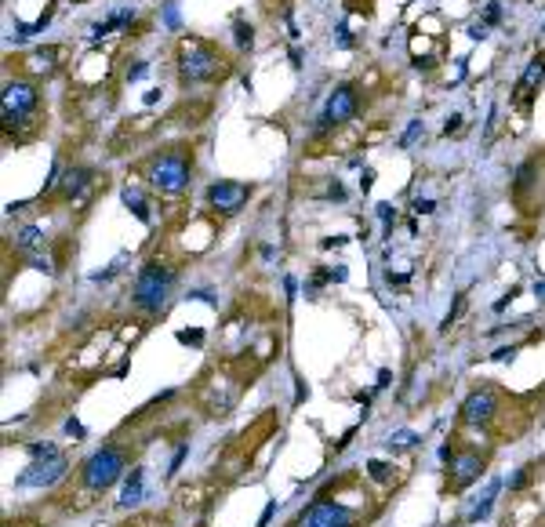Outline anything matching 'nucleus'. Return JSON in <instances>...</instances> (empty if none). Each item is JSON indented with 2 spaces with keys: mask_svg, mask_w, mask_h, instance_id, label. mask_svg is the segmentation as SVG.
<instances>
[{
  "mask_svg": "<svg viewBox=\"0 0 545 527\" xmlns=\"http://www.w3.org/2000/svg\"><path fill=\"white\" fill-rule=\"evenodd\" d=\"M233 40H237V48H240V51H247V48L254 44V29H251L244 18H237V22H233Z\"/></svg>",
  "mask_w": 545,
  "mask_h": 527,
  "instance_id": "obj_19",
  "label": "nucleus"
},
{
  "mask_svg": "<svg viewBox=\"0 0 545 527\" xmlns=\"http://www.w3.org/2000/svg\"><path fill=\"white\" fill-rule=\"evenodd\" d=\"M175 288V269L164 266V262H146L135 276V288H131V302L142 309V313H160V305L168 302Z\"/></svg>",
  "mask_w": 545,
  "mask_h": 527,
  "instance_id": "obj_4",
  "label": "nucleus"
},
{
  "mask_svg": "<svg viewBox=\"0 0 545 527\" xmlns=\"http://www.w3.org/2000/svg\"><path fill=\"white\" fill-rule=\"evenodd\" d=\"M328 197H335V200H342V197H345V190H342V182H331V185H328Z\"/></svg>",
  "mask_w": 545,
  "mask_h": 527,
  "instance_id": "obj_31",
  "label": "nucleus"
},
{
  "mask_svg": "<svg viewBox=\"0 0 545 527\" xmlns=\"http://www.w3.org/2000/svg\"><path fill=\"white\" fill-rule=\"evenodd\" d=\"M469 37H473V40H484V37H487V26H484V22L473 26V29H469Z\"/></svg>",
  "mask_w": 545,
  "mask_h": 527,
  "instance_id": "obj_30",
  "label": "nucleus"
},
{
  "mask_svg": "<svg viewBox=\"0 0 545 527\" xmlns=\"http://www.w3.org/2000/svg\"><path fill=\"white\" fill-rule=\"evenodd\" d=\"M338 44H342V48H352V37H349L345 26H338Z\"/></svg>",
  "mask_w": 545,
  "mask_h": 527,
  "instance_id": "obj_32",
  "label": "nucleus"
},
{
  "mask_svg": "<svg viewBox=\"0 0 545 527\" xmlns=\"http://www.w3.org/2000/svg\"><path fill=\"white\" fill-rule=\"evenodd\" d=\"M66 429H70V433H73V437H80V433H84V429H80V422H73V418H70V422H66Z\"/></svg>",
  "mask_w": 545,
  "mask_h": 527,
  "instance_id": "obj_36",
  "label": "nucleus"
},
{
  "mask_svg": "<svg viewBox=\"0 0 545 527\" xmlns=\"http://www.w3.org/2000/svg\"><path fill=\"white\" fill-rule=\"evenodd\" d=\"M534 469H538L534 462H527V466H520V473H517V477H509V491H524V487H527V480L534 477Z\"/></svg>",
  "mask_w": 545,
  "mask_h": 527,
  "instance_id": "obj_21",
  "label": "nucleus"
},
{
  "mask_svg": "<svg viewBox=\"0 0 545 527\" xmlns=\"http://www.w3.org/2000/svg\"><path fill=\"white\" fill-rule=\"evenodd\" d=\"M15 247H18V251H41V247H44V233L37 229V226H22L18 229V237H15Z\"/></svg>",
  "mask_w": 545,
  "mask_h": 527,
  "instance_id": "obj_15",
  "label": "nucleus"
},
{
  "mask_svg": "<svg viewBox=\"0 0 545 527\" xmlns=\"http://www.w3.org/2000/svg\"><path fill=\"white\" fill-rule=\"evenodd\" d=\"M367 477L378 480V484H386V480L393 477V466H389V462H378V458H374V462H367Z\"/></svg>",
  "mask_w": 545,
  "mask_h": 527,
  "instance_id": "obj_20",
  "label": "nucleus"
},
{
  "mask_svg": "<svg viewBox=\"0 0 545 527\" xmlns=\"http://www.w3.org/2000/svg\"><path fill=\"white\" fill-rule=\"evenodd\" d=\"M357 109H360L357 87H352V84H338V87L331 91V99H328L324 113L316 116V128H313V131H316V135H324V131L338 128V124L352 120V116H357Z\"/></svg>",
  "mask_w": 545,
  "mask_h": 527,
  "instance_id": "obj_8",
  "label": "nucleus"
},
{
  "mask_svg": "<svg viewBox=\"0 0 545 527\" xmlns=\"http://www.w3.org/2000/svg\"><path fill=\"white\" fill-rule=\"evenodd\" d=\"M120 197H124V204H127V207H131V214H135L139 222H149V204H146V197H142L139 190H131V185H127V190H124Z\"/></svg>",
  "mask_w": 545,
  "mask_h": 527,
  "instance_id": "obj_16",
  "label": "nucleus"
},
{
  "mask_svg": "<svg viewBox=\"0 0 545 527\" xmlns=\"http://www.w3.org/2000/svg\"><path fill=\"white\" fill-rule=\"evenodd\" d=\"M534 171H538V157H531V161H524L520 168H517V178H512V193L517 197H524L531 185H534Z\"/></svg>",
  "mask_w": 545,
  "mask_h": 527,
  "instance_id": "obj_14",
  "label": "nucleus"
},
{
  "mask_svg": "<svg viewBox=\"0 0 545 527\" xmlns=\"http://www.w3.org/2000/svg\"><path fill=\"white\" fill-rule=\"evenodd\" d=\"M455 131H462V116L458 113L447 116V124H443V135H455Z\"/></svg>",
  "mask_w": 545,
  "mask_h": 527,
  "instance_id": "obj_25",
  "label": "nucleus"
},
{
  "mask_svg": "<svg viewBox=\"0 0 545 527\" xmlns=\"http://www.w3.org/2000/svg\"><path fill=\"white\" fill-rule=\"evenodd\" d=\"M295 527H360V516L331 494H316V502L295 520Z\"/></svg>",
  "mask_w": 545,
  "mask_h": 527,
  "instance_id": "obj_7",
  "label": "nucleus"
},
{
  "mask_svg": "<svg viewBox=\"0 0 545 527\" xmlns=\"http://www.w3.org/2000/svg\"><path fill=\"white\" fill-rule=\"evenodd\" d=\"M185 451H189V444H182V447H178V451H175V458H171V469H168V473H171V477H175V473H178V466H182V458H185Z\"/></svg>",
  "mask_w": 545,
  "mask_h": 527,
  "instance_id": "obj_27",
  "label": "nucleus"
},
{
  "mask_svg": "<svg viewBox=\"0 0 545 527\" xmlns=\"http://www.w3.org/2000/svg\"><path fill=\"white\" fill-rule=\"evenodd\" d=\"M178 342H185V346H200V342H204V335H200V331H178Z\"/></svg>",
  "mask_w": 545,
  "mask_h": 527,
  "instance_id": "obj_24",
  "label": "nucleus"
},
{
  "mask_svg": "<svg viewBox=\"0 0 545 527\" xmlns=\"http://www.w3.org/2000/svg\"><path fill=\"white\" fill-rule=\"evenodd\" d=\"M146 62H135V66H127V80H139V77H146Z\"/></svg>",
  "mask_w": 545,
  "mask_h": 527,
  "instance_id": "obj_28",
  "label": "nucleus"
},
{
  "mask_svg": "<svg viewBox=\"0 0 545 527\" xmlns=\"http://www.w3.org/2000/svg\"><path fill=\"white\" fill-rule=\"evenodd\" d=\"M139 499H142V469L135 466L131 477H127V487H124V499H120V502L131 506V502H139Z\"/></svg>",
  "mask_w": 545,
  "mask_h": 527,
  "instance_id": "obj_18",
  "label": "nucleus"
},
{
  "mask_svg": "<svg viewBox=\"0 0 545 527\" xmlns=\"http://www.w3.org/2000/svg\"><path fill=\"white\" fill-rule=\"evenodd\" d=\"M247 197H251V185H244V182H215V185H207V204L215 211H226V214L240 211L247 204Z\"/></svg>",
  "mask_w": 545,
  "mask_h": 527,
  "instance_id": "obj_11",
  "label": "nucleus"
},
{
  "mask_svg": "<svg viewBox=\"0 0 545 527\" xmlns=\"http://www.w3.org/2000/svg\"><path fill=\"white\" fill-rule=\"evenodd\" d=\"M230 73V62L222 58V51L211 40L189 37L178 48V80L182 84H207V80H222Z\"/></svg>",
  "mask_w": 545,
  "mask_h": 527,
  "instance_id": "obj_1",
  "label": "nucleus"
},
{
  "mask_svg": "<svg viewBox=\"0 0 545 527\" xmlns=\"http://www.w3.org/2000/svg\"><path fill=\"white\" fill-rule=\"evenodd\" d=\"M512 353H517V346H505V349L495 353V360H512Z\"/></svg>",
  "mask_w": 545,
  "mask_h": 527,
  "instance_id": "obj_33",
  "label": "nucleus"
},
{
  "mask_svg": "<svg viewBox=\"0 0 545 527\" xmlns=\"http://www.w3.org/2000/svg\"><path fill=\"white\" fill-rule=\"evenodd\" d=\"M87 182H91V168L70 164L66 171H62V178H58V193H62V200H73V197H80V193L87 190Z\"/></svg>",
  "mask_w": 545,
  "mask_h": 527,
  "instance_id": "obj_13",
  "label": "nucleus"
},
{
  "mask_svg": "<svg viewBox=\"0 0 545 527\" xmlns=\"http://www.w3.org/2000/svg\"><path fill=\"white\" fill-rule=\"evenodd\" d=\"M498 415H502V393L495 386L476 389L465 404H462V425H473L480 433H495Z\"/></svg>",
  "mask_w": 545,
  "mask_h": 527,
  "instance_id": "obj_6",
  "label": "nucleus"
},
{
  "mask_svg": "<svg viewBox=\"0 0 545 527\" xmlns=\"http://www.w3.org/2000/svg\"><path fill=\"white\" fill-rule=\"evenodd\" d=\"M168 26H171V29L178 26V11H175V4H168Z\"/></svg>",
  "mask_w": 545,
  "mask_h": 527,
  "instance_id": "obj_35",
  "label": "nucleus"
},
{
  "mask_svg": "<svg viewBox=\"0 0 545 527\" xmlns=\"http://www.w3.org/2000/svg\"><path fill=\"white\" fill-rule=\"evenodd\" d=\"M371 185H374V168H364V175H360V190L367 193Z\"/></svg>",
  "mask_w": 545,
  "mask_h": 527,
  "instance_id": "obj_29",
  "label": "nucleus"
},
{
  "mask_svg": "<svg viewBox=\"0 0 545 527\" xmlns=\"http://www.w3.org/2000/svg\"><path fill=\"white\" fill-rule=\"evenodd\" d=\"M66 469H70V458L62 451L44 455V458H37L33 466L15 480V487H51V484H58L62 477H66Z\"/></svg>",
  "mask_w": 545,
  "mask_h": 527,
  "instance_id": "obj_10",
  "label": "nucleus"
},
{
  "mask_svg": "<svg viewBox=\"0 0 545 527\" xmlns=\"http://www.w3.org/2000/svg\"><path fill=\"white\" fill-rule=\"evenodd\" d=\"M545 80V51L541 55H534L531 62H527V70H524V77L517 80V91H512V99H517L520 106H531V99H534V87Z\"/></svg>",
  "mask_w": 545,
  "mask_h": 527,
  "instance_id": "obj_12",
  "label": "nucleus"
},
{
  "mask_svg": "<svg viewBox=\"0 0 545 527\" xmlns=\"http://www.w3.org/2000/svg\"><path fill=\"white\" fill-rule=\"evenodd\" d=\"M127 462H131V447L127 444H106L80 466V484L87 491H106V487H113L120 480V473L127 469Z\"/></svg>",
  "mask_w": 545,
  "mask_h": 527,
  "instance_id": "obj_3",
  "label": "nucleus"
},
{
  "mask_svg": "<svg viewBox=\"0 0 545 527\" xmlns=\"http://www.w3.org/2000/svg\"><path fill=\"white\" fill-rule=\"evenodd\" d=\"M411 207H414V214H433V211H436V204H433L429 197H419Z\"/></svg>",
  "mask_w": 545,
  "mask_h": 527,
  "instance_id": "obj_23",
  "label": "nucleus"
},
{
  "mask_svg": "<svg viewBox=\"0 0 545 527\" xmlns=\"http://www.w3.org/2000/svg\"><path fill=\"white\" fill-rule=\"evenodd\" d=\"M131 18H135V15H131V11H127V8H124V11H117L113 18H106V22H99V26H95V29H91V37H95V40H99V37L113 33V29H120V26H131Z\"/></svg>",
  "mask_w": 545,
  "mask_h": 527,
  "instance_id": "obj_17",
  "label": "nucleus"
},
{
  "mask_svg": "<svg viewBox=\"0 0 545 527\" xmlns=\"http://www.w3.org/2000/svg\"><path fill=\"white\" fill-rule=\"evenodd\" d=\"M189 175H193V149L185 146L164 149L160 157L146 164V182L160 193H182L189 185Z\"/></svg>",
  "mask_w": 545,
  "mask_h": 527,
  "instance_id": "obj_2",
  "label": "nucleus"
},
{
  "mask_svg": "<svg viewBox=\"0 0 545 527\" xmlns=\"http://www.w3.org/2000/svg\"><path fill=\"white\" fill-rule=\"evenodd\" d=\"M422 131H426V128H422V120H411V124H407V131H404V135H400V146H404V149H407V146H411V142H414V138H419V135H422Z\"/></svg>",
  "mask_w": 545,
  "mask_h": 527,
  "instance_id": "obj_22",
  "label": "nucleus"
},
{
  "mask_svg": "<svg viewBox=\"0 0 545 527\" xmlns=\"http://www.w3.org/2000/svg\"><path fill=\"white\" fill-rule=\"evenodd\" d=\"M487 469V451L480 447H462L447 462V491H465L473 480H480Z\"/></svg>",
  "mask_w": 545,
  "mask_h": 527,
  "instance_id": "obj_9",
  "label": "nucleus"
},
{
  "mask_svg": "<svg viewBox=\"0 0 545 527\" xmlns=\"http://www.w3.org/2000/svg\"><path fill=\"white\" fill-rule=\"evenodd\" d=\"M378 219H382V222H386V226H389V222L396 219V211H393V204H378Z\"/></svg>",
  "mask_w": 545,
  "mask_h": 527,
  "instance_id": "obj_26",
  "label": "nucleus"
},
{
  "mask_svg": "<svg viewBox=\"0 0 545 527\" xmlns=\"http://www.w3.org/2000/svg\"><path fill=\"white\" fill-rule=\"evenodd\" d=\"M534 295H538V298H545V281H538V284H534Z\"/></svg>",
  "mask_w": 545,
  "mask_h": 527,
  "instance_id": "obj_37",
  "label": "nucleus"
},
{
  "mask_svg": "<svg viewBox=\"0 0 545 527\" xmlns=\"http://www.w3.org/2000/svg\"><path fill=\"white\" fill-rule=\"evenodd\" d=\"M41 116V95L29 80H8L4 84V131H18L22 124H33Z\"/></svg>",
  "mask_w": 545,
  "mask_h": 527,
  "instance_id": "obj_5",
  "label": "nucleus"
},
{
  "mask_svg": "<svg viewBox=\"0 0 545 527\" xmlns=\"http://www.w3.org/2000/svg\"><path fill=\"white\" fill-rule=\"evenodd\" d=\"M484 18H487V22H498V18H502V8H498V4H491V8H487V15H484Z\"/></svg>",
  "mask_w": 545,
  "mask_h": 527,
  "instance_id": "obj_34",
  "label": "nucleus"
}]
</instances>
